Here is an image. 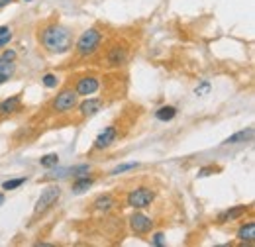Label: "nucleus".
<instances>
[{"label":"nucleus","mask_w":255,"mask_h":247,"mask_svg":"<svg viewBox=\"0 0 255 247\" xmlns=\"http://www.w3.org/2000/svg\"><path fill=\"white\" fill-rule=\"evenodd\" d=\"M39 39H41V45L51 53H65L71 49V43H73L71 31L61 24H51L43 28Z\"/></svg>","instance_id":"1"},{"label":"nucleus","mask_w":255,"mask_h":247,"mask_svg":"<svg viewBox=\"0 0 255 247\" xmlns=\"http://www.w3.org/2000/svg\"><path fill=\"white\" fill-rule=\"evenodd\" d=\"M100 41H102V33L96 30V28L87 30L79 37V41H77V55H79V57H89V55H93L96 49H98Z\"/></svg>","instance_id":"2"},{"label":"nucleus","mask_w":255,"mask_h":247,"mask_svg":"<svg viewBox=\"0 0 255 247\" xmlns=\"http://www.w3.org/2000/svg\"><path fill=\"white\" fill-rule=\"evenodd\" d=\"M59 196H61V188L57 185H51L47 186L43 192H41V196L37 198V202H35V208H33V214L35 216H39V214H45L57 200H59Z\"/></svg>","instance_id":"3"},{"label":"nucleus","mask_w":255,"mask_h":247,"mask_svg":"<svg viewBox=\"0 0 255 247\" xmlns=\"http://www.w3.org/2000/svg\"><path fill=\"white\" fill-rule=\"evenodd\" d=\"M155 200V194L153 190L141 186V188H135L128 194V206H131L133 210H141V208H147L151 202Z\"/></svg>","instance_id":"4"},{"label":"nucleus","mask_w":255,"mask_h":247,"mask_svg":"<svg viewBox=\"0 0 255 247\" xmlns=\"http://www.w3.org/2000/svg\"><path fill=\"white\" fill-rule=\"evenodd\" d=\"M77 91H73V89H63L61 93L55 96V100H53V110L55 112H69V110H73L75 108V104H77Z\"/></svg>","instance_id":"5"},{"label":"nucleus","mask_w":255,"mask_h":247,"mask_svg":"<svg viewBox=\"0 0 255 247\" xmlns=\"http://www.w3.org/2000/svg\"><path fill=\"white\" fill-rule=\"evenodd\" d=\"M129 228H131L133 234H137V236H145V234L151 232L153 222H151V218H147L145 214L135 212V214H131V218H129Z\"/></svg>","instance_id":"6"},{"label":"nucleus","mask_w":255,"mask_h":247,"mask_svg":"<svg viewBox=\"0 0 255 247\" xmlns=\"http://www.w3.org/2000/svg\"><path fill=\"white\" fill-rule=\"evenodd\" d=\"M75 91L81 96H89V94L96 93L98 91V79L96 77H83V79H79Z\"/></svg>","instance_id":"7"},{"label":"nucleus","mask_w":255,"mask_h":247,"mask_svg":"<svg viewBox=\"0 0 255 247\" xmlns=\"http://www.w3.org/2000/svg\"><path fill=\"white\" fill-rule=\"evenodd\" d=\"M114 139H116V127H114V125H108V127H106V129L96 137L95 149H104V147L112 145V143H114Z\"/></svg>","instance_id":"8"},{"label":"nucleus","mask_w":255,"mask_h":247,"mask_svg":"<svg viewBox=\"0 0 255 247\" xmlns=\"http://www.w3.org/2000/svg\"><path fill=\"white\" fill-rule=\"evenodd\" d=\"M254 127H248V129H242V131H236L234 135H230L228 139H224V145H236V143H246L254 137Z\"/></svg>","instance_id":"9"},{"label":"nucleus","mask_w":255,"mask_h":247,"mask_svg":"<svg viewBox=\"0 0 255 247\" xmlns=\"http://www.w3.org/2000/svg\"><path fill=\"white\" fill-rule=\"evenodd\" d=\"M100 108H102V100H100V98H89V100H85V102L79 106V110H81V116H83V118L93 116V114H96Z\"/></svg>","instance_id":"10"},{"label":"nucleus","mask_w":255,"mask_h":247,"mask_svg":"<svg viewBox=\"0 0 255 247\" xmlns=\"http://www.w3.org/2000/svg\"><path fill=\"white\" fill-rule=\"evenodd\" d=\"M128 57V51L124 49V47H112L110 51H108V65L110 67H120V65H124V61H126Z\"/></svg>","instance_id":"11"},{"label":"nucleus","mask_w":255,"mask_h":247,"mask_svg":"<svg viewBox=\"0 0 255 247\" xmlns=\"http://www.w3.org/2000/svg\"><path fill=\"white\" fill-rule=\"evenodd\" d=\"M18 106H20V94L2 100V102H0V116H10V114H14V112L18 110Z\"/></svg>","instance_id":"12"},{"label":"nucleus","mask_w":255,"mask_h":247,"mask_svg":"<svg viewBox=\"0 0 255 247\" xmlns=\"http://www.w3.org/2000/svg\"><path fill=\"white\" fill-rule=\"evenodd\" d=\"M93 206H95V210H98V212H110L116 206V200H114L112 194H102V196L96 198Z\"/></svg>","instance_id":"13"},{"label":"nucleus","mask_w":255,"mask_h":247,"mask_svg":"<svg viewBox=\"0 0 255 247\" xmlns=\"http://www.w3.org/2000/svg\"><path fill=\"white\" fill-rule=\"evenodd\" d=\"M238 240L244 242V244H254V240H255V224L254 222H250V224H246V226H242V228L238 230Z\"/></svg>","instance_id":"14"},{"label":"nucleus","mask_w":255,"mask_h":247,"mask_svg":"<svg viewBox=\"0 0 255 247\" xmlns=\"http://www.w3.org/2000/svg\"><path fill=\"white\" fill-rule=\"evenodd\" d=\"M248 212V206H234V208H230V210H226L224 214L218 216V222H234V220H238V218H242L244 214Z\"/></svg>","instance_id":"15"},{"label":"nucleus","mask_w":255,"mask_h":247,"mask_svg":"<svg viewBox=\"0 0 255 247\" xmlns=\"http://www.w3.org/2000/svg\"><path fill=\"white\" fill-rule=\"evenodd\" d=\"M93 183H95V181H93V179H89L87 175H85V177H77V179H75V183H73V192H75V194H81V192L89 190V188L93 186Z\"/></svg>","instance_id":"16"},{"label":"nucleus","mask_w":255,"mask_h":247,"mask_svg":"<svg viewBox=\"0 0 255 247\" xmlns=\"http://www.w3.org/2000/svg\"><path fill=\"white\" fill-rule=\"evenodd\" d=\"M177 116V108L175 106H161L159 110L155 112V118L161 120V122H169Z\"/></svg>","instance_id":"17"},{"label":"nucleus","mask_w":255,"mask_h":247,"mask_svg":"<svg viewBox=\"0 0 255 247\" xmlns=\"http://www.w3.org/2000/svg\"><path fill=\"white\" fill-rule=\"evenodd\" d=\"M39 163H41V167H45V169L57 167V165H59V155H57V153H47V155H43V157L39 159Z\"/></svg>","instance_id":"18"},{"label":"nucleus","mask_w":255,"mask_h":247,"mask_svg":"<svg viewBox=\"0 0 255 247\" xmlns=\"http://www.w3.org/2000/svg\"><path fill=\"white\" fill-rule=\"evenodd\" d=\"M41 83H43V87L45 89H55L57 87V83H59V79H57V75H45L43 79H41Z\"/></svg>","instance_id":"19"},{"label":"nucleus","mask_w":255,"mask_h":247,"mask_svg":"<svg viewBox=\"0 0 255 247\" xmlns=\"http://www.w3.org/2000/svg\"><path fill=\"white\" fill-rule=\"evenodd\" d=\"M24 183H26V179H14V181H6V183L2 185V188H4V190H14V188L22 186Z\"/></svg>","instance_id":"20"},{"label":"nucleus","mask_w":255,"mask_h":247,"mask_svg":"<svg viewBox=\"0 0 255 247\" xmlns=\"http://www.w3.org/2000/svg\"><path fill=\"white\" fill-rule=\"evenodd\" d=\"M12 71H14V65H12V61H4L2 57H0V73H4V75H12Z\"/></svg>","instance_id":"21"},{"label":"nucleus","mask_w":255,"mask_h":247,"mask_svg":"<svg viewBox=\"0 0 255 247\" xmlns=\"http://www.w3.org/2000/svg\"><path fill=\"white\" fill-rule=\"evenodd\" d=\"M133 167H137V163H126V165H118V167L112 171V175H120V173H126V171L133 169Z\"/></svg>","instance_id":"22"},{"label":"nucleus","mask_w":255,"mask_h":247,"mask_svg":"<svg viewBox=\"0 0 255 247\" xmlns=\"http://www.w3.org/2000/svg\"><path fill=\"white\" fill-rule=\"evenodd\" d=\"M2 59H4V61H14V59H16V51L6 49V51H4V55H2Z\"/></svg>","instance_id":"23"},{"label":"nucleus","mask_w":255,"mask_h":247,"mask_svg":"<svg viewBox=\"0 0 255 247\" xmlns=\"http://www.w3.org/2000/svg\"><path fill=\"white\" fill-rule=\"evenodd\" d=\"M208 91H210V83H202L200 87H196V91H194V93H196L198 96H200V94L208 93Z\"/></svg>","instance_id":"24"},{"label":"nucleus","mask_w":255,"mask_h":247,"mask_svg":"<svg viewBox=\"0 0 255 247\" xmlns=\"http://www.w3.org/2000/svg\"><path fill=\"white\" fill-rule=\"evenodd\" d=\"M214 171H218V169H214V167H204V169L198 171V177H208V175L214 173Z\"/></svg>","instance_id":"25"},{"label":"nucleus","mask_w":255,"mask_h":247,"mask_svg":"<svg viewBox=\"0 0 255 247\" xmlns=\"http://www.w3.org/2000/svg\"><path fill=\"white\" fill-rule=\"evenodd\" d=\"M10 39H12V33H10V31H8V33H4V35H0V47H4Z\"/></svg>","instance_id":"26"},{"label":"nucleus","mask_w":255,"mask_h":247,"mask_svg":"<svg viewBox=\"0 0 255 247\" xmlns=\"http://www.w3.org/2000/svg\"><path fill=\"white\" fill-rule=\"evenodd\" d=\"M163 238H165L163 234H155V236H153V244H155V246H163Z\"/></svg>","instance_id":"27"},{"label":"nucleus","mask_w":255,"mask_h":247,"mask_svg":"<svg viewBox=\"0 0 255 247\" xmlns=\"http://www.w3.org/2000/svg\"><path fill=\"white\" fill-rule=\"evenodd\" d=\"M8 81V75H4V73H0V85H4Z\"/></svg>","instance_id":"28"},{"label":"nucleus","mask_w":255,"mask_h":247,"mask_svg":"<svg viewBox=\"0 0 255 247\" xmlns=\"http://www.w3.org/2000/svg\"><path fill=\"white\" fill-rule=\"evenodd\" d=\"M14 0H0V8H4V6H8V4H12Z\"/></svg>","instance_id":"29"},{"label":"nucleus","mask_w":255,"mask_h":247,"mask_svg":"<svg viewBox=\"0 0 255 247\" xmlns=\"http://www.w3.org/2000/svg\"><path fill=\"white\" fill-rule=\"evenodd\" d=\"M8 26H0V35H4V33H8Z\"/></svg>","instance_id":"30"},{"label":"nucleus","mask_w":255,"mask_h":247,"mask_svg":"<svg viewBox=\"0 0 255 247\" xmlns=\"http://www.w3.org/2000/svg\"><path fill=\"white\" fill-rule=\"evenodd\" d=\"M2 202H4V194H0V204H2Z\"/></svg>","instance_id":"31"},{"label":"nucleus","mask_w":255,"mask_h":247,"mask_svg":"<svg viewBox=\"0 0 255 247\" xmlns=\"http://www.w3.org/2000/svg\"><path fill=\"white\" fill-rule=\"evenodd\" d=\"M28 2H30V0H28Z\"/></svg>","instance_id":"32"}]
</instances>
